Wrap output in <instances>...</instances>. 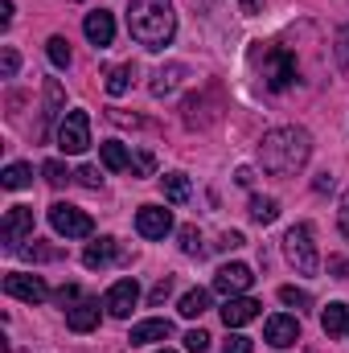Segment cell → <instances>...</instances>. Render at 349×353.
<instances>
[{"mask_svg":"<svg viewBox=\"0 0 349 353\" xmlns=\"http://www.w3.org/2000/svg\"><path fill=\"white\" fill-rule=\"evenodd\" d=\"M94 325H99V300H79L74 308H66V329L90 333Z\"/></svg>","mask_w":349,"mask_h":353,"instance_id":"16","label":"cell"},{"mask_svg":"<svg viewBox=\"0 0 349 353\" xmlns=\"http://www.w3.org/2000/svg\"><path fill=\"white\" fill-rule=\"evenodd\" d=\"M161 189H165V197H169L173 205H185V201H189V193H193L185 173H165V176H161Z\"/></svg>","mask_w":349,"mask_h":353,"instance_id":"23","label":"cell"},{"mask_svg":"<svg viewBox=\"0 0 349 353\" xmlns=\"http://www.w3.org/2000/svg\"><path fill=\"white\" fill-rule=\"evenodd\" d=\"M329 271H333V279H349V263L341 255H329Z\"/></svg>","mask_w":349,"mask_h":353,"instance_id":"42","label":"cell"},{"mask_svg":"<svg viewBox=\"0 0 349 353\" xmlns=\"http://www.w3.org/2000/svg\"><path fill=\"white\" fill-rule=\"evenodd\" d=\"M0 239H4V251H21V243L33 239V210L29 205H8Z\"/></svg>","mask_w":349,"mask_h":353,"instance_id":"8","label":"cell"},{"mask_svg":"<svg viewBox=\"0 0 349 353\" xmlns=\"http://www.w3.org/2000/svg\"><path fill=\"white\" fill-rule=\"evenodd\" d=\"M157 353H173V350H157Z\"/></svg>","mask_w":349,"mask_h":353,"instance_id":"47","label":"cell"},{"mask_svg":"<svg viewBox=\"0 0 349 353\" xmlns=\"http://www.w3.org/2000/svg\"><path fill=\"white\" fill-rule=\"evenodd\" d=\"M255 345H251V337H243V333H235V337H226V345H222V353H251Z\"/></svg>","mask_w":349,"mask_h":353,"instance_id":"36","label":"cell"},{"mask_svg":"<svg viewBox=\"0 0 349 353\" xmlns=\"http://www.w3.org/2000/svg\"><path fill=\"white\" fill-rule=\"evenodd\" d=\"M206 308H210V292H206V288H193V292L181 296V308H177V312H181L185 321H197Z\"/></svg>","mask_w":349,"mask_h":353,"instance_id":"22","label":"cell"},{"mask_svg":"<svg viewBox=\"0 0 349 353\" xmlns=\"http://www.w3.org/2000/svg\"><path fill=\"white\" fill-rule=\"evenodd\" d=\"M74 181H79V185H87V189H99V185H103V176H99L94 165H83V169L74 173Z\"/></svg>","mask_w":349,"mask_h":353,"instance_id":"35","label":"cell"},{"mask_svg":"<svg viewBox=\"0 0 349 353\" xmlns=\"http://www.w3.org/2000/svg\"><path fill=\"white\" fill-rule=\"evenodd\" d=\"M0 185H4V189H25V185H33V169H29V165H4Z\"/></svg>","mask_w":349,"mask_h":353,"instance_id":"25","label":"cell"},{"mask_svg":"<svg viewBox=\"0 0 349 353\" xmlns=\"http://www.w3.org/2000/svg\"><path fill=\"white\" fill-rule=\"evenodd\" d=\"M235 181H239V185H251L255 176H251V169H239V173H235Z\"/></svg>","mask_w":349,"mask_h":353,"instance_id":"45","label":"cell"},{"mask_svg":"<svg viewBox=\"0 0 349 353\" xmlns=\"http://www.w3.org/2000/svg\"><path fill=\"white\" fill-rule=\"evenodd\" d=\"M128 33L144 50H165L177 33L173 0H132L128 4Z\"/></svg>","mask_w":349,"mask_h":353,"instance_id":"2","label":"cell"},{"mask_svg":"<svg viewBox=\"0 0 349 353\" xmlns=\"http://www.w3.org/2000/svg\"><path fill=\"white\" fill-rule=\"evenodd\" d=\"M8 21H12V0H0V25L8 29Z\"/></svg>","mask_w":349,"mask_h":353,"instance_id":"44","label":"cell"},{"mask_svg":"<svg viewBox=\"0 0 349 353\" xmlns=\"http://www.w3.org/2000/svg\"><path fill=\"white\" fill-rule=\"evenodd\" d=\"M275 218H279V201H275V197H259V193H255V197H251V222L271 226Z\"/></svg>","mask_w":349,"mask_h":353,"instance_id":"24","label":"cell"},{"mask_svg":"<svg viewBox=\"0 0 349 353\" xmlns=\"http://www.w3.org/2000/svg\"><path fill=\"white\" fill-rule=\"evenodd\" d=\"M243 243H247V239H243V234H239V230H226V234H222V243H218V247H222V251H239V247H243Z\"/></svg>","mask_w":349,"mask_h":353,"instance_id":"39","label":"cell"},{"mask_svg":"<svg viewBox=\"0 0 349 353\" xmlns=\"http://www.w3.org/2000/svg\"><path fill=\"white\" fill-rule=\"evenodd\" d=\"M99 157H103V165H107L111 173H128V169H132V152H128V144H119V140L99 144Z\"/></svg>","mask_w":349,"mask_h":353,"instance_id":"19","label":"cell"},{"mask_svg":"<svg viewBox=\"0 0 349 353\" xmlns=\"http://www.w3.org/2000/svg\"><path fill=\"white\" fill-rule=\"evenodd\" d=\"M132 173L136 176H152L157 173V157H152V152H136V157H132Z\"/></svg>","mask_w":349,"mask_h":353,"instance_id":"32","label":"cell"},{"mask_svg":"<svg viewBox=\"0 0 349 353\" xmlns=\"http://www.w3.org/2000/svg\"><path fill=\"white\" fill-rule=\"evenodd\" d=\"M58 111H62V87L50 79V83H46V119H54Z\"/></svg>","mask_w":349,"mask_h":353,"instance_id":"31","label":"cell"},{"mask_svg":"<svg viewBox=\"0 0 349 353\" xmlns=\"http://www.w3.org/2000/svg\"><path fill=\"white\" fill-rule=\"evenodd\" d=\"M173 337V321H165V316H152V321H140V325H132V345H157V341H169Z\"/></svg>","mask_w":349,"mask_h":353,"instance_id":"15","label":"cell"},{"mask_svg":"<svg viewBox=\"0 0 349 353\" xmlns=\"http://www.w3.org/2000/svg\"><path fill=\"white\" fill-rule=\"evenodd\" d=\"M136 230H140V239H165L173 230V214L165 205H140L136 210Z\"/></svg>","mask_w":349,"mask_h":353,"instance_id":"12","label":"cell"},{"mask_svg":"<svg viewBox=\"0 0 349 353\" xmlns=\"http://www.w3.org/2000/svg\"><path fill=\"white\" fill-rule=\"evenodd\" d=\"M21 255H25V259H58L54 247H37V243H33V247H21Z\"/></svg>","mask_w":349,"mask_h":353,"instance_id":"38","label":"cell"},{"mask_svg":"<svg viewBox=\"0 0 349 353\" xmlns=\"http://www.w3.org/2000/svg\"><path fill=\"white\" fill-rule=\"evenodd\" d=\"M312 157V136L304 128H271L259 140V165L271 176H296Z\"/></svg>","mask_w":349,"mask_h":353,"instance_id":"1","label":"cell"},{"mask_svg":"<svg viewBox=\"0 0 349 353\" xmlns=\"http://www.w3.org/2000/svg\"><path fill=\"white\" fill-rule=\"evenodd\" d=\"M41 176H46V181H50V185H54V189H62V185H66V181H70V169H66V165H62V161H46V165H41Z\"/></svg>","mask_w":349,"mask_h":353,"instance_id":"27","label":"cell"},{"mask_svg":"<svg viewBox=\"0 0 349 353\" xmlns=\"http://www.w3.org/2000/svg\"><path fill=\"white\" fill-rule=\"evenodd\" d=\"M296 83V58L283 46L263 50V87L267 90H288Z\"/></svg>","mask_w":349,"mask_h":353,"instance_id":"5","label":"cell"},{"mask_svg":"<svg viewBox=\"0 0 349 353\" xmlns=\"http://www.w3.org/2000/svg\"><path fill=\"white\" fill-rule=\"evenodd\" d=\"M132 79H136V66H132V62H123V66H111V70L103 74V87H107L111 99H119V94H128Z\"/></svg>","mask_w":349,"mask_h":353,"instance_id":"20","label":"cell"},{"mask_svg":"<svg viewBox=\"0 0 349 353\" xmlns=\"http://www.w3.org/2000/svg\"><path fill=\"white\" fill-rule=\"evenodd\" d=\"M263 341H267L271 350H292V345L300 341V321L288 316V312L267 316V325H263Z\"/></svg>","mask_w":349,"mask_h":353,"instance_id":"10","label":"cell"},{"mask_svg":"<svg viewBox=\"0 0 349 353\" xmlns=\"http://www.w3.org/2000/svg\"><path fill=\"white\" fill-rule=\"evenodd\" d=\"M115 259H123V247L115 239H99V243H90L87 251H83V263L87 267H107V263H115Z\"/></svg>","mask_w":349,"mask_h":353,"instance_id":"18","label":"cell"},{"mask_svg":"<svg viewBox=\"0 0 349 353\" xmlns=\"http://www.w3.org/2000/svg\"><path fill=\"white\" fill-rule=\"evenodd\" d=\"M239 4H243V8H247V12H255V0H239Z\"/></svg>","mask_w":349,"mask_h":353,"instance_id":"46","label":"cell"},{"mask_svg":"<svg viewBox=\"0 0 349 353\" xmlns=\"http://www.w3.org/2000/svg\"><path fill=\"white\" fill-rule=\"evenodd\" d=\"M58 304H62V308H74V304H79V288H74V283H66V288L58 292Z\"/></svg>","mask_w":349,"mask_h":353,"instance_id":"40","label":"cell"},{"mask_svg":"<svg viewBox=\"0 0 349 353\" xmlns=\"http://www.w3.org/2000/svg\"><path fill=\"white\" fill-rule=\"evenodd\" d=\"M4 292H8L12 300H25V304H41V300H50L46 279H41V275H25V271L4 275Z\"/></svg>","mask_w":349,"mask_h":353,"instance_id":"9","label":"cell"},{"mask_svg":"<svg viewBox=\"0 0 349 353\" xmlns=\"http://www.w3.org/2000/svg\"><path fill=\"white\" fill-rule=\"evenodd\" d=\"M189 70L181 66V62H169V66H161L157 74H152V83H148V90L157 94V99H165V94H173L177 87H181V79H185Z\"/></svg>","mask_w":349,"mask_h":353,"instance_id":"17","label":"cell"},{"mask_svg":"<svg viewBox=\"0 0 349 353\" xmlns=\"http://www.w3.org/2000/svg\"><path fill=\"white\" fill-rule=\"evenodd\" d=\"M169 292H173V279L165 275V279H161V283L148 292V304H165V300H169Z\"/></svg>","mask_w":349,"mask_h":353,"instance_id":"37","label":"cell"},{"mask_svg":"<svg viewBox=\"0 0 349 353\" xmlns=\"http://www.w3.org/2000/svg\"><path fill=\"white\" fill-rule=\"evenodd\" d=\"M83 33H87V41L94 50H107L115 41V17L103 12V8H94V12H87V21H83Z\"/></svg>","mask_w":349,"mask_h":353,"instance_id":"14","label":"cell"},{"mask_svg":"<svg viewBox=\"0 0 349 353\" xmlns=\"http://www.w3.org/2000/svg\"><path fill=\"white\" fill-rule=\"evenodd\" d=\"M181 251H185V255H201V251H206L197 226H181Z\"/></svg>","mask_w":349,"mask_h":353,"instance_id":"30","label":"cell"},{"mask_svg":"<svg viewBox=\"0 0 349 353\" xmlns=\"http://www.w3.org/2000/svg\"><path fill=\"white\" fill-rule=\"evenodd\" d=\"M185 350H189V353H206V350H210V333H201V329L185 333Z\"/></svg>","mask_w":349,"mask_h":353,"instance_id":"33","label":"cell"},{"mask_svg":"<svg viewBox=\"0 0 349 353\" xmlns=\"http://www.w3.org/2000/svg\"><path fill=\"white\" fill-rule=\"evenodd\" d=\"M46 54H50V62H54L58 70L70 66V41H66V37H50V41H46Z\"/></svg>","mask_w":349,"mask_h":353,"instance_id":"26","label":"cell"},{"mask_svg":"<svg viewBox=\"0 0 349 353\" xmlns=\"http://www.w3.org/2000/svg\"><path fill=\"white\" fill-rule=\"evenodd\" d=\"M17 70H21V54L12 46H4V54H0V79H17Z\"/></svg>","mask_w":349,"mask_h":353,"instance_id":"29","label":"cell"},{"mask_svg":"<svg viewBox=\"0 0 349 353\" xmlns=\"http://www.w3.org/2000/svg\"><path fill=\"white\" fill-rule=\"evenodd\" d=\"M50 226H54L62 239H90V234H94L90 214H83V210L70 205V201H54V205H50Z\"/></svg>","mask_w":349,"mask_h":353,"instance_id":"6","label":"cell"},{"mask_svg":"<svg viewBox=\"0 0 349 353\" xmlns=\"http://www.w3.org/2000/svg\"><path fill=\"white\" fill-rule=\"evenodd\" d=\"M337 226H341V234L349 239V189L341 193V210H337Z\"/></svg>","mask_w":349,"mask_h":353,"instance_id":"41","label":"cell"},{"mask_svg":"<svg viewBox=\"0 0 349 353\" xmlns=\"http://www.w3.org/2000/svg\"><path fill=\"white\" fill-rule=\"evenodd\" d=\"M346 337H349V329H346Z\"/></svg>","mask_w":349,"mask_h":353,"instance_id":"48","label":"cell"},{"mask_svg":"<svg viewBox=\"0 0 349 353\" xmlns=\"http://www.w3.org/2000/svg\"><path fill=\"white\" fill-rule=\"evenodd\" d=\"M279 300H283L288 308H296V312H300V308H312V296H308L304 288H279Z\"/></svg>","mask_w":349,"mask_h":353,"instance_id":"28","label":"cell"},{"mask_svg":"<svg viewBox=\"0 0 349 353\" xmlns=\"http://www.w3.org/2000/svg\"><path fill=\"white\" fill-rule=\"evenodd\" d=\"M251 283H255V271L247 263H226L214 271V292H222V296H243Z\"/></svg>","mask_w":349,"mask_h":353,"instance_id":"11","label":"cell"},{"mask_svg":"<svg viewBox=\"0 0 349 353\" xmlns=\"http://www.w3.org/2000/svg\"><path fill=\"white\" fill-rule=\"evenodd\" d=\"M321 329H325L329 337H341V333L349 329V308H346V304H337V300H333V304L321 312Z\"/></svg>","mask_w":349,"mask_h":353,"instance_id":"21","label":"cell"},{"mask_svg":"<svg viewBox=\"0 0 349 353\" xmlns=\"http://www.w3.org/2000/svg\"><path fill=\"white\" fill-rule=\"evenodd\" d=\"M337 62H341V70H349V25L337 29Z\"/></svg>","mask_w":349,"mask_h":353,"instance_id":"34","label":"cell"},{"mask_svg":"<svg viewBox=\"0 0 349 353\" xmlns=\"http://www.w3.org/2000/svg\"><path fill=\"white\" fill-rule=\"evenodd\" d=\"M283 259L296 267V275H317L321 271V255H317V243H312V226L308 222H296L283 234Z\"/></svg>","mask_w":349,"mask_h":353,"instance_id":"3","label":"cell"},{"mask_svg":"<svg viewBox=\"0 0 349 353\" xmlns=\"http://www.w3.org/2000/svg\"><path fill=\"white\" fill-rule=\"evenodd\" d=\"M136 304H140V283H136V275H128V279H115V283L107 288V296H103V308H107L115 321H128Z\"/></svg>","mask_w":349,"mask_h":353,"instance_id":"7","label":"cell"},{"mask_svg":"<svg viewBox=\"0 0 349 353\" xmlns=\"http://www.w3.org/2000/svg\"><path fill=\"white\" fill-rule=\"evenodd\" d=\"M58 148L66 157H83L90 148V115L87 111H66L58 119Z\"/></svg>","mask_w":349,"mask_h":353,"instance_id":"4","label":"cell"},{"mask_svg":"<svg viewBox=\"0 0 349 353\" xmlns=\"http://www.w3.org/2000/svg\"><path fill=\"white\" fill-rule=\"evenodd\" d=\"M312 189H317V193H329V189H333V176H329V173H321L317 181H312Z\"/></svg>","mask_w":349,"mask_h":353,"instance_id":"43","label":"cell"},{"mask_svg":"<svg viewBox=\"0 0 349 353\" xmlns=\"http://www.w3.org/2000/svg\"><path fill=\"white\" fill-rule=\"evenodd\" d=\"M259 312H263L259 300H251V296H226V304H222V325H226V329H243V325H251Z\"/></svg>","mask_w":349,"mask_h":353,"instance_id":"13","label":"cell"}]
</instances>
